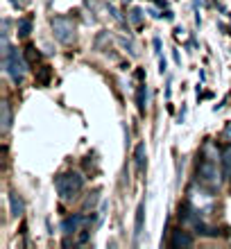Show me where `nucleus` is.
Here are the masks:
<instances>
[{
	"label": "nucleus",
	"instance_id": "obj_14",
	"mask_svg": "<svg viewBox=\"0 0 231 249\" xmlns=\"http://www.w3.org/2000/svg\"><path fill=\"white\" fill-rule=\"evenodd\" d=\"M30 32H32V18H30V16H27V18H20L18 20V36L25 39V36H30Z\"/></svg>",
	"mask_w": 231,
	"mask_h": 249
},
{
	"label": "nucleus",
	"instance_id": "obj_7",
	"mask_svg": "<svg viewBox=\"0 0 231 249\" xmlns=\"http://www.w3.org/2000/svg\"><path fill=\"white\" fill-rule=\"evenodd\" d=\"M134 163H136V170L143 172L147 165V150H145V143H139L134 147Z\"/></svg>",
	"mask_w": 231,
	"mask_h": 249
},
{
	"label": "nucleus",
	"instance_id": "obj_15",
	"mask_svg": "<svg viewBox=\"0 0 231 249\" xmlns=\"http://www.w3.org/2000/svg\"><path fill=\"white\" fill-rule=\"evenodd\" d=\"M141 20H143V12H141L139 7H134L132 12H129V23H134V25H141Z\"/></svg>",
	"mask_w": 231,
	"mask_h": 249
},
{
	"label": "nucleus",
	"instance_id": "obj_8",
	"mask_svg": "<svg viewBox=\"0 0 231 249\" xmlns=\"http://www.w3.org/2000/svg\"><path fill=\"white\" fill-rule=\"evenodd\" d=\"M143 227H145V202H141L136 209V220H134V236L136 238L143 236Z\"/></svg>",
	"mask_w": 231,
	"mask_h": 249
},
{
	"label": "nucleus",
	"instance_id": "obj_10",
	"mask_svg": "<svg viewBox=\"0 0 231 249\" xmlns=\"http://www.w3.org/2000/svg\"><path fill=\"white\" fill-rule=\"evenodd\" d=\"M220 161H222V175H225V179H229V181H231V143L227 145L225 150H222Z\"/></svg>",
	"mask_w": 231,
	"mask_h": 249
},
{
	"label": "nucleus",
	"instance_id": "obj_2",
	"mask_svg": "<svg viewBox=\"0 0 231 249\" xmlns=\"http://www.w3.org/2000/svg\"><path fill=\"white\" fill-rule=\"evenodd\" d=\"M54 188H57L61 199L68 202V199H73L79 190L84 188V177L79 172H64V175H59L54 179Z\"/></svg>",
	"mask_w": 231,
	"mask_h": 249
},
{
	"label": "nucleus",
	"instance_id": "obj_16",
	"mask_svg": "<svg viewBox=\"0 0 231 249\" xmlns=\"http://www.w3.org/2000/svg\"><path fill=\"white\" fill-rule=\"evenodd\" d=\"M25 59H27V64H34V61L39 59V53H36V48H34V46H27L25 48Z\"/></svg>",
	"mask_w": 231,
	"mask_h": 249
},
{
	"label": "nucleus",
	"instance_id": "obj_3",
	"mask_svg": "<svg viewBox=\"0 0 231 249\" xmlns=\"http://www.w3.org/2000/svg\"><path fill=\"white\" fill-rule=\"evenodd\" d=\"M220 177H225V175L218 170V161H213V159H209V157H204L202 161H199L197 179H199V184L204 186V188L215 190L220 186Z\"/></svg>",
	"mask_w": 231,
	"mask_h": 249
},
{
	"label": "nucleus",
	"instance_id": "obj_12",
	"mask_svg": "<svg viewBox=\"0 0 231 249\" xmlns=\"http://www.w3.org/2000/svg\"><path fill=\"white\" fill-rule=\"evenodd\" d=\"M0 111H2V131H9V127H12V107H9V102H2L0 105Z\"/></svg>",
	"mask_w": 231,
	"mask_h": 249
},
{
	"label": "nucleus",
	"instance_id": "obj_6",
	"mask_svg": "<svg viewBox=\"0 0 231 249\" xmlns=\"http://www.w3.org/2000/svg\"><path fill=\"white\" fill-rule=\"evenodd\" d=\"M193 245V236L188 233V231L184 229H177V231H172V240H170V247L179 249V247H191Z\"/></svg>",
	"mask_w": 231,
	"mask_h": 249
},
{
	"label": "nucleus",
	"instance_id": "obj_21",
	"mask_svg": "<svg viewBox=\"0 0 231 249\" xmlns=\"http://www.w3.org/2000/svg\"><path fill=\"white\" fill-rule=\"evenodd\" d=\"M172 59H175V64H181V59H179V53H177V50H172Z\"/></svg>",
	"mask_w": 231,
	"mask_h": 249
},
{
	"label": "nucleus",
	"instance_id": "obj_23",
	"mask_svg": "<svg viewBox=\"0 0 231 249\" xmlns=\"http://www.w3.org/2000/svg\"><path fill=\"white\" fill-rule=\"evenodd\" d=\"M136 77H139L141 82H143V79H145V72H143V71H141V68H139V71H136Z\"/></svg>",
	"mask_w": 231,
	"mask_h": 249
},
{
	"label": "nucleus",
	"instance_id": "obj_13",
	"mask_svg": "<svg viewBox=\"0 0 231 249\" xmlns=\"http://www.w3.org/2000/svg\"><path fill=\"white\" fill-rule=\"evenodd\" d=\"M145 95H147V89H145V84L141 82V84H139V91H136V107H139V113H141V116L145 113Z\"/></svg>",
	"mask_w": 231,
	"mask_h": 249
},
{
	"label": "nucleus",
	"instance_id": "obj_20",
	"mask_svg": "<svg viewBox=\"0 0 231 249\" xmlns=\"http://www.w3.org/2000/svg\"><path fill=\"white\" fill-rule=\"evenodd\" d=\"M175 36H177V39H184V30H181V27H177V30H175Z\"/></svg>",
	"mask_w": 231,
	"mask_h": 249
},
{
	"label": "nucleus",
	"instance_id": "obj_18",
	"mask_svg": "<svg viewBox=\"0 0 231 249\" xmlns=\"http://www.w3.org/2000/svg\"><path fill=\"white\" fill-rule=\"evenodd\" d=\"M109 14H111V16L118 20V23H125V20H123V16H120V12H118V9H116L113 5H109Z\"/></svg>",
	"mask_w": 231,
	"mask_h": 249
},
{
	"label": "nucleus",
	"instance_id": "obj_19",
	"mask_svg": "<svg viewBox=\"0 0 231 249\" xmlns=\"http://www.w3.org/2000/svg\"><path fill=\"white\" fill-rule=\"evenodd\" d=\"M165 71H168V64H165V59H163V57H161V59H159V72L163 75Z\"/></svg>",
	"mask_w": 231,
	"mask_h": 249
},
{
	"label": "nucleus",
	"instance_id": "obj_4",
	"mask_svg": "<svg viewBox=\"0 0 231 249\" xmlns=\"http://www.w3.org/2000/svg\"><path fill=\"white\" fill-rule=\"evenodd\" d=\"M50 27H53L54 39L59 43H73L75 39V23L68 16H54L50 20Z\"/></svg>",
	"mask_w": 231,
	"mask_h": 249
},
{
	"label": "nucleus",
	"instance_id": "obj_25",
	"mask_svg": "<svg viewBox=\"0 0 231 249\" xmlns=\"http://www.w3.org/2000/svg\"><path fill=\"white\" fill-rule=\"evenodd\" d=\"M123 2H125V5H127V2H132V0H123Z\"/></svg>",
	"mask_w": 231,
	"mask_h": 249
},
{
	"label": "nucleus",
	"instance_id": "obj_17",
	"mask_svg": "<svg viewBox=\"0 0 231 249\" xmlns=\"http://www.w3.org/2000/svg\"><path fill=\"white\" fill-rule=\"evenodd\" d=\"M89 236H91V231H89V229H82V233H79V238H77V243L79 245L89 243Z\"/></svg>",
	"mask_w": 231,
	"mask_h": 249
},
{
	"label": "nucleus",
	"instance_id": "obj_9",
	"mask_svg": "<svg viewBox=\"0 0 231 249\" xmlns=\"http://www.w3.org/2000/svg\"><path fill=\"white\" fill-rule=\"evenodd\" d=\"M9 213H12V217H20L25 213V204L16 193H9Z\"/></svg>",
	"mask_w": 231,
	"mask_h": 249
},
{
	"label": "nucleus",
	"instance_id": "obj_1",
	"mask_svg": "<svg viewBox=\"0 0 231 249\" xmlns=\"http://www.w3.org/2000/svg\"><path fill=\"white\" fill-rule=\"evenodd\" d=\"M2 48H5V71L9 72V77L14 79V84H20L23 77H25V72L30 71V64H27V59L18 50L9 48L7 34H2Z\"/></svg>",
	"mask_w": 231,
	"mask_h": 249
},
{
	"label": "nucleus",
	"instance_id": "obj_5",
	"mask_svg": "<svg viewBox=\"0 0 231 249\" xmlns=\"http://www.w3.org/2000/svg\"><path fill=\"white\" fill-rule=\"evenodd\" d=\"M89 222H91V217L82 215V213H75V215L66 217V220L61 222V231H64L66 236H73V233H77V231L84 229Z\"/></svg>",
	"mask_w": 231,
	"mask_h": 249
},
{
	"label": "nucleus",
	"instance_id": "obj_11",
	"mask_svg": "<svg viewBox=\"0 0 231 249\" xmlns=\"http://www.w3.org/2000/svg\"><path fill=\"white\" fill-rule=\"evenodd\" d=\"M50 79H53V68H50V66H41L39 71H36V84L48 86L50 84Z\"/></svg>",
	"mask_w": 231,
	"mask_h": 249
},
{
	"label": "nucleus",
	"instance_id": "obj_22",
	"mask_svg": "<svg viewBox=\"0 0 231 249\" xmlns=\"http://www.w3.org/2000/svg\"><path fill=\"white\" fill-rule=\"evenodd\" d=\"M154 50H157V53H161V39H154Z\"/></svg>",
	"mask_w": 231,
	"mask_h": 249
},
{
	"label": "nucleus",
	"instance_id": "obj_24",
	"mask_svg": "<svg viewBox=\"0 0 231 249\" xmlns=\"http://www.w3.org/2000/svg\"><path fill=\"white\" fill-rule=\"evenodd\" d=\"M225 136H227V138H231V124H229V127H227V129H225Z\"/></svg>",
	"mask_w": 231,
	"mask_h": 249
}]
</instances>
